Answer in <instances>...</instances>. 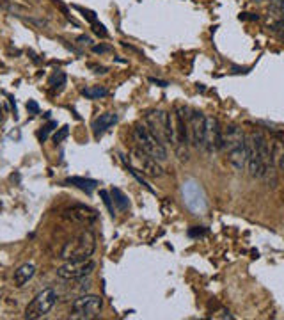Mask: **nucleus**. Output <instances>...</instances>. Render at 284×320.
<instances>
[{"instance_id": "obj_3", "label": "nucleus", "mask_w": 284, "mask_h": 320, "mask_svg": "<svg viewBox=\"0 0 284 320\" xmlns=\"http://www.w3.org/2000/svg\"><path fill=\"white\" fill-rule=\"evenodd\" d=\"M57 292L53 288H44L41 290L34 299H32L25 308V319H31V320H36V319H43L53 310V306L57 304Z\"/></svg>"}, {"instance_id": "obj_2", "label": "nucleus", "mask_w": 284, "mask_h": 320, "mask_svg": "<svg viewBox=\"0 0 284 320\" xmlns=\"http://www.w3.org/2000/svg\"><path fill=\"white\" fill-rule=\"evenodd\" d=\"M133 137L137 141L139 148L142 151H146L147 155H151L158 162H165L167 160V150L164 146V141L158 139L156 135H153L146 124H137L133 128Z\"/></svg>"}, {"instance_id": "obj_8", "label": "nucleus", "mask_w": 284, "mask_h": 320, "mask_svg": "<svg viewBox=\"0 0 284 320\" xmlns=\"http://www.w3.org/2000/svg\"><path fill=\"white\" fill-rule=\"evenodd\" d=\"M188 126H190V141L195 148H203L204 128H206V116L194 111L188 116Z\"/></svg>"}, {"instance_id": "obj_7", "label": "nucleus", "mask_w": 284, "mask_h": 320, "mask_svg": "<svg viewBox=\"0 0 284 320\" xmlns=\"http://www.w3.org/2000/svg\"><path fill=\"white\" fill-rule=\"evenodd\" d=\"M133 159L137 160L139 165H141L142 173H146L151 178H160L164 176V167H162V162H158L156 159H153L151 155H147L146 151H142L141 148L133 150Z\"/></svg>"}, {"instance_id": "obj_5", "label": "nucleus", "mask_w": 284, "mask_h": 320, "mask_svg": "<svg viewBox=\"0 0 284 320\" xmlns=\"http://www.w3.org/2000/svg\"><path fill=\"white\" fill-rule=\"evenodd\" d=\"M96 269V263L93 260H76V262H68L66 265H62L57 269V276L61 280L66 281H76L84 280L85 276Z\"/></svg>"}, {"instance_id": "obj_16", "label": "nucleus", "mask_w": 284, "mask_h": 320, "mask_svg": "<svg viewBox=\"0 0 284 320\" xmlns=\"http://www.w3.org/2000/svg\"><path fill=\"white\" fill-rule=\"evenodd\" d=\"M128 169H130V173H132V174H133V176L137 178L139 182H141V183H142V185L146 187L147 191H149V192H155V191H153V187H151V185H149V183H147V182H146V180H144V178H142V176H141V174H139V173H137V171H135V169H133V167H128Z\"/></svg>"}, {"instance_id": "obj_22", "label": "nucleus", "mask_w": 284, "mask_h": 320, "mask_svg": "<svg viewBox=\"0 0 284 320\" xmlns=\"http://www.w3.org/2000/svg\"><path fill=\"white\" fill-rule=\"evenodd\" d=\"M279 169H281V171H283V173H284V160H283V164H281V167H279Z\"/></svg>"}, {"instance_id": "obj_10", "label": "nucleus", "mask_w": 284, "mask_h": 320, "mask_svg": "<svg viewBox=\"0 0 284 320\" xmlns=\"http://www.w3.org/2000/svg\"><path fill=\"white\" fill-rule=\"evenodd\" d=\"M117 114L115 112H106V114H100L96 118V120L93 121V132L96 137H100L103 132H106V130L110 128V126H114L115 123H117Z\"/></svg>"}, {"instance_id": "obj_14", "label": "nucleus", "mask_w": 284, "mask_h": 320, "mask_svg": "<svg viewBox=\"0 0 284 320\" xmlns=\"http://www.w3.org/2000/svg\"><path fill=\"white\" fill-rule=\"evenodd\" d=\"M82 94H84L85 98H89V100H98V98L106 96V94H108V91H106L105 87H100V85H96V87L82 89Z\"/></svg>"}, {"instance_id": "obj_13", "label": "nucleus", "mask_w": 284, "mask_h": 320, "mask_svg": "<svg viewBox=\"0 0 284 320\" xmlns=\"http://www.w3.org/2000/svg\"><path fill=\"white\" fill-rule=\"evenodd\" d=\"M110 198L114 200V203H115V206L119 210H128L130 208V201H128V198H126V194H124L121 189H117V187H114L110 191Z\"/></svg>"}, {"instance_id": "obj_20", "label": "nucleus", "mask_w": 284, "mask_h": 320, "mask_svg": "<svg viewBox=\"0 0 284 320\" xmlns=\"http://www.w3.org/2000/svg\"><path fill=\"white\" fill-rule=\"evenodd\" d=\"M151 82H153V84H158V85H162V87H167V82H164V80H156V79H149Z\"/></svg>"}, {"instance_id": "obj_19", "label": "nucleus", "mask_w": 284, "mask_h": 320, "mask_svg": "<svg viewBox=\"0 0 284 320\" xmlns=\"http://www.w3.org/2000/svg\"><path fill=\"white\" fill-rule=\"evenodd\" d=\"M66 137H68V126H62L61 132H57L55 135H53V141H55V142H61L62 139H66Z\"/></svg>"}, {"instance_id": "obj_18", "label": "nucleus", "mask_w": 284, "mask_h": 320, "mask_svg": "<svg viewBox=\"0 0 284 320\" xmlns=\"http://www.w3.org/2000/svg\"><path fill=\"white\" fill-rule=\"evenodd\" d=\"M27 111L31 112V114H39V105H37L34 100H29V102H27Z\"/></svg>"}, {"instance_id": "obj_4", "label": "nucleus", "mask_w": 284, "mask_h": 320, "mask_svg": "<svg viewBox=\"0 0 284 320\" xmlns=\"http://www.w3.org/2000/svg\"><path fill=\"white\" fill-rule=\"evenodd\" d=\"M103 308V299L100 295H80L78 299L73 301L71 304V319H82V320H91L98 319L102 313Z\"/></svg>"}, {"instance_id": "obj_1", "label": "nucleus", "mask_w": 284, "mask_h": 320, "mask_svg": "<svg viewBox=\"0 0 284 320\" xmlns=\"http://www.w3.org/2000/svg\"><path fill=\"white\" fill-rule=\"evenodd\" d=\"M96 251V237L91 230H85L80 233L76 239L70 240L61 251V258L68 262H76V260H91V256Z\"/></svg>"}, {"instance_id": "obj_15", "label": "nucleus", "mask_w": 284, "mask_h": 320, "mask_svg": "<svg viewBox=\"0 0 284 320\" xmlns=\"http://www.w3.org/2000/svg\"><path fill=\"white\" fill-rule=\"evenodd\" d=\"M100 196H102V200H103V203L106 204V208H108V212L114 215V208H112V200H110V194L106 191H100Z\"/></svg>"}, {"instance_id": "obj_6", "label": "nucleus", "mask_w": 284, "mask_h": 320, "mask_svg": "<svg viewBox=\"0 0 284 320\" xmlns=\"http://www.w3.org/2000/svg\"><path fill=\"white\" fill-rule=\"evenodd\" d=\"M203 148L208 151V153H213V151H218L224 148V141H222V126H220V123H218L217 118H213V116H208V118H206Z\"/></svg>"}, {"instance_id": "obj_9", "label": "nucleus", "mask_w": 284, "mask_h": 320, "mask_svg": "<svg viewBox=\"0 0 284 320\" xmlns=\"http://www.w3.org/2000/svg\"><path fill=\"white\" fill-rule=\"evenodd\" d=\"M66 217H70L71 221L78 222V224H93L94 221L98 219V213L94 212L93 208H89V206H84V204H75V206H71V208L66 210Z\"/></svg>"}, {"instance_id": "obj_17", "label": "nucleus", "mask_w": 284, "mask_h": 320, "mask_svg": "<svg viewBox=\"0 0 284 320\" xmlns=\"http://www.w3.org/2000/svg\"><path fill=\"white\" fill-rule=\"evenodd\" d=\"M53 126H57V123H48V124H46V126H43L44 130L39 133V139H41V141H44V139L48 137V133L53 130Z\"/></svg>"}, {"instance_id": "obj_21", "label": "nucleus", "mask_w": 284, "mask_h": 320, "mask_svg": "<svg viewBox=\"0 0 284 320\" xmlns=\"http://www.w3.org/2000/svg\"><path fill=\"white\" fill-rule=\"evenodd\" d=\"M106 48H103V46H94V52H105Z\"/></svg>"}, {"instance_id": "obj_12", "label": "nucleus", "mask_w": 284, "mask_h": 320, "mask_svg": "<svg viewBox=\"0 0 284 320\" xmlns=\"http://www.w3.org/2000/svg\"><path fill=\"white\" fill-rule=\"evenodd\" d=\"M66 183H70V185H73V187H78L80 191L87 192V194H91V192H93L94 189L98 187L96 180H89V178H82V176H71V178H68Z\"/></svg>"}, {"instance_id": "obj_11", "label": "nucleus", "mask_w": 284, "mask_h": 320, "mask_svg": "<svg viewBox=\"0 0 284 320\" xmlns=\"http://www.w3.org/2000/svg\"><path fill=\"white\" fill-rule=\"evenodd\" d=\"M34 274H36V267L32 265V263H23V265H20L13 274L14 286H18V288L25 286V284L34 278Z\"/></svg>"}]
</instances>
